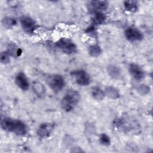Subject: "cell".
Returning a JSON list of instances; mask_svg holds the SVG:
<instances>
[{"label":"cell","instance_id":"6da1fadb","mask_svg":"<svg viewBox=\"0 0 153 153\" xmlns=\"http://www.w3.org/2000/svg\"><path fill=\"white\" fill-rule=\"evenodd\" d=\"M113 126L116 130L126 133H139L140 127L139 123L133 118L122 117L114 121Z\"/></svg>","mask_w":153,"mask_h":153},{"label":"cell","instance_id":"7a4b0ae2","mask_svg":"<svg viewBox=\"0 0 153 153\" xmlns=\"http://www.w3.org/2000/svg\"><path fill=\"white\" fill-rule=\"evenodd\" d=\"M1 127L4 130L18 136H24L27 131V126L22 121L9 117H5L1 120Z\"/></svg>","mask_w":153,"mask_h":153},{"label":"cell","instance_id":"3957f363","mask_svg":"<svg viewBox=\"0 0 153 153\" xmlns=\"http://www.w3.org/2000/svg\"><path fill=\"white\" fill-rule=\"evenodd\" d=\"M81 99L79 93L75 90L70 89L66 91L61 100V107L66 112L72 111Z\"/></svg>","mask_w":153,"mask_h":153},{"label":"cell","instance_id":"277c9868","mask_svg":"<svg viewBox=\"0 0 153 153\" xmlns=\"http://www.w3.org/2000/svg\"><path fill=\"white\" fill-rule=\"evenodd\" d=\"M46 82L49 87L54 92H59L63 88L65 81L63 77L59 74L48 75L46 78Z\"/></svg>","mask_w":153,"mask_h":153},{"label":"cell","instance_id":"5b68a950","mask_svg":"<svg viewBox=\"0 0 153 153\" xmlns=\"http://www.w3.org/2000/svg\"><path fill=\"white\" fill-rule=\"evenodd\" d=\"M56 46L62 52L67 54L75 53L77 51V46L71 40L62 38L56 42Z\"/></svg>","mask_w":153,"mask_h":153},{"label":"cell","instance_id":"8992f818","mask_svg":"<svg viewBox=\"0 0 153 153\" xmlns=\"http://www.w3.org/2000/svg\"><path fill=\"white\" fill-rule=\"evenodd\" d=\"M71 75L74 78L76 83L79 85H87L90 83V77L84 70L78 69L73 71L71 72Z\"/></svg>","mask_w":153,"mask_h":153},{"label":"cell","instance_id":"52a82bcc","mask_svg":"<svg viewBox=\"0 0 153 153\" xmlns=\"http://www.w3.org/2000/svg\"><path fill=\"white\" fill-rule=\"evenodd\" d=\"M124 34L127 39L131 42L140 41L143 38L142 33L137 29L133 27H127Z\"/></svg>","mask_w":153,"mask_h":153},{"label":"cell","instance_id":"ba28073f","mask_svg":"<svg viewBox=\"0 0 153 153\" xmlns=\"http://www.w3.org/2000/svg\"><path fill=\"white\" fill-rule=\"evenodd\" d=\"M20 23L23 29L28 33H33L36 25L32 18L27 16H23L20 18Z\"/></svg>","mask_w":153,"mask_h":153},{"label":"cell","instance_id":"9c48e42d","mask_svg":"<svg viewBox=\"0 0 153 153\" xmlns=\"http://www.w3.org/2000/svg\"><path fill=\"white\" fill-rule=\"evenodd\" d=\"M54 128V125L53 123H42L39 126L36 133L40 138H47L51 135Z\"/></svg>","mask_w":153,"mask_h":153},{"label":"cell","instance_id":"30bf717a","mask_svg":"<svg viewBox=\"0 0 153 153\" xmlns=\"http://www.w3.org/2000/svg\"><path fill=\"white\" fill-rule=\"evenodd\" d=\"M128 71L131 75L137 81L142 80L145 77V72L138 65L131 63L128 67Z\"/></svg>","mask_w":153,"mask_h":153},{"label":"cell","instance_id":"8fae6325","mask_svg":"<svg viewBox=\"0 0 153 153\" xmlns=\"http://www.w3.org/2000/svg\"><path fill=\"white\" fill-rule=\"evenodd\" d=\"M16 85L22 90H27L29 87V83L27 78L23 72H19L15 78Z\"/></svg>","mask_w":153,"mask_h":153},{"label":"cell","instance_id":"7c38bea8","mask_svg":"<svg viewBox=\"0 0 153 153\" xmlns=\"http://www.w3.org/2000/svg\"><path fill=\"white\" fill-rule=\"evenodd\" d=\"M108 5L109 4L106 1H92L90 2L91 9H92L94 12H102L108 8Z\"/></svg>","mask_w":153,"mask_h":153},{"label":"cell","instance_id":"4fadbf2b","mask_svg":"<svg viewBox=\"0 0 153 153\" xmlns=\"http://www.w3.org/2000/svg\"><path fill=\"white\" fill-rule=\"evenodd\" d=\"M107 72L109 75L114 79L120 78L121 75V72L120 68L114 65H110L107 67Z\"/></svg>","mask_w":153,"mask_h":153},{"label":"cell","instance_id":"5bb4252c","mask_svg":"<svg viewBox=\"0 0 153 153\" xmlns=\"http://www.w3.org/2000/svg\"><path fill=\"white\" fill-rule=\"evenodd\" d=\"M91 94L93 98L97 101L102 100L105 97V91L99 87H94L91 88Z\"/></svg>","mask_w":153,"mask_h":153},{"label":"cell","instance_id":"9a60e30c","mask_svg":"<svg viewBox=\"0 0 153 153\" xmlns=\"http://www.w3.org/2000/svg\"><path fill=\"white\" fill-rule=\"evenodd\" d=\"M32 89L33 92L35 93V94L39 97L44 96L46 91V89L44 85L41 82L38 81H35L33 82Z\"/></svg>","mask_w":153,"mask_h":153},{"label":"cell","instance_id":"2e32d148","mask_svg":"<svg viewBox=\"0 0 153 153\" xmlns=\"http://www.w3.org/2000/svg\"><path fill=\"white\" fill-rule=\"evenodd\" d=\"M104 91L105 96H107L109 98L112 99H117L120 97V93L118 90L112 86L106 87Z\"/></svg>","mask_w":153,"mask_h":153},{"label":"cell","instance_id":"e0dca14e","mask_svg":"<svg viewBox=\"0 0 153 153\" xmlns=\"http://www.w3.org/2000/svg\"><path fill=\"white\" fill-rule=\"evenodd\" d=\"M106 20V16L102 11L94 12V16L92 19L93 26L102 24Z\"/></svg>","mask_w":153,"mask_h":153},{"label":"cell","instance_id":"ac0fdd59","mask_svg":"<svg viewBox=\"0 0 153 153\" xmlns=\"http://www.w3.org/2000/svg\"><path fill=\"white\" fill-rule=\"evenodd\" d=\"M124 7L127 11L134 13L138 10V5L136 1H126L124 2Z\"/></svg>","mask_w":153,"mask_h":153},{"label":"cell","instance_id":"d6986e66","mask_svg":"<svg viewBox=\"0 0 153 153\" xmlns=\"http://www.w3.org/2000/svg\"><path fill=\"white\" fill-rule=\"evenodd\" d=\"M17 23V21L15 19L11 17H4L2 20V24L4 27L10 29L14 26Z\"/></svg>","mask_w":153,"mask_h":153},{"label":"cell","instance_id":"ffe728a7","mask_svg":"<svg viewBox=\"0 0 153 153\" xmlns=\"http://www.w3.org/2000/svg\"><path fill=\"white\" fill-rule=\"evenodd\" d=\"M101 53L102 49L97 45H92L88 48V53L91 57H97L100 55Z\"/></svg>","mask_w":153,"mask_h":153},{"label":"cell","instance_id":"44dd1931","mask_svg":"<svg viewBox=\"0 0 153 153\" xmlns=\"http://www.w3.org/2000/svg\"><path fill=\"white\" fill-rule=\"evenodd\" d=\"M100 144L104 146H109L111 144V138L106 133H102L99 137Z\"/></svg>","mask_w":153,"mask_h":153},{"label":"cell","instance_id":"7402d4cb","mask_svg":"<svg viewBox=\"0 0 153 153\" xmlns=\"http://www.w3.org/2000/svg\"><path fill=\"white\" fill-rule=\"evenodd\" d=\"M137 91L142 95H146L150 91V87L146 84H140L137 87Z\"/></svg>","mask_w":153,"mask_h":153},{"label":"cell","instance_id":"603a6c76","mask_svg":"<svg viewBox=\"0 0 153 153\" xmlns=\"http://www.w3.org/2000/svg\"><path fill=\"white\" fill-rule=\"evenodd\" d=\"M10 54L8 51H2L0 56V61L2 64H7L10 62Z\"/></svg>","mask_w":153,"mask_h":153}]
</instances>
